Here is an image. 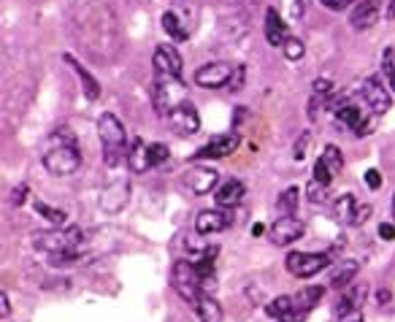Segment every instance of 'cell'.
<instances>
[{
    "instance_id": "6da1fadb",
    "label": "cell",
    "mask_w": 395,
    "mask_h": 322,
    "mask_svg": "<svg viewBox=\"0 0 395 322\" xmlns=\"http://www.w3.org/2000/svg\"><path fill=\"white\" fill-rule=\"evenodd\" d=\"M79 166H81V152L76 147L74 133L68 127H57L44 149V168L54 176H71L79 171Z\"/></svg>"
},
{
    "instance_id": "7a4b0ae2",
    "label": "cell",
    "mask_w": 395,
    "mask_h": 322,
    "mask_svg": "<svg viewBox=\"0 0 395 322\" xmlns=\"http://www.w3.org/2000/svg\"><path fill=\"white\" fill-rule=\"evenodd\" d=\"M98 136L100 144H103V157H106V166H120L124 157V141H127V133H124V124L114 117V114H100L98 120Z\"/></svg>"
},
{
    "instance_id": "3957f363",
    "label": "cell",
    "mask_w": 395,
    "mask_h": 322,
    "mask_svg": "<svg viewBox=\"0 0 395 322\" xmlns=\"http://www.w3.org/2000/svg\"><path fill=\"white\" fill-rule=\"evenodd\" d=\"M81 241V230L79 227H65V230H38L33 236V247L47 252V255H57V252H71L79 247Z\"/></svg>"
},
{
    "instance_id": "277c9868",
    "label": "cell",
    "mask_w": 395,
    "mask_h": 322,
    "mask_svg": "<svg viewBox=\"0 0 395 322\" xmlns=\"http://www.w3.org/2000/svg\"><path fill=\"white\" fill-rule=\"evenodd\" d=\"M171 284L173 290L179 293V298H184L187 303H193L195 306V300L200 298V276L195 271V263L193 260H176V266H173V273H171Z\"/></svg>"
},
{
    "instance_id": "5b68a950",
    "label": "cell",
    "mask_w": 395,
    "mask_h": 322,
    "mask_svg": "<svg viewBox=\"0 0 395 322\" xmlns=\"http://www.w3.org/2000/svg\"><path fill=\"white\" fill-rule=\"evenodd\" d=\"M187 100V92H184V84L176 79V76H163L157 74V81H154V106H157V114L166 117L171 108H176L179 103Z\"/></svg>"
},
{
    "instance_id": "8992f818",
    "label": "cell",
    "mask_w": 395,
    "mask_h": 322,
    "mask_svg": "<svg viewBox=\"0 0 395 322\" xmlns=\"http://www.w3.org/2000/svg\"><path fill=\"white\" fill-rule=\"evenodd\" d=\"M284 266L296 279H312L330 266V255H325V252H293V255H287Z\"/></svg>"
},
{
    "instance_id": "52a82bcc",
    "label": "cell",
    "mask_w": 395,
    "mask_h": 322,
    "mask_svg": "<svg viewBox=\"0 0 395 322\" xmlns=\"http://www.w3.org/2000/svg\"><path fill=\"white\" fill-rule=\"evenodd\" d=\"M166 122L171 124V130L179 133V136H193V133H198V127H200V117H198L195 106L190 100H184V103H179L176 108H171L166 114Z\"/></svg>"
},
{
    "instance_id": "ba28073f",
    "label": "cell",
    "mask_w": 395,
    "mask_h": 322,
    "mask_svg": "<svg viewBox=\"0 0 395 322\" xmlns=\"http://www.w3.org/2000/svg\"><path fill=\"white\" fill-rule=\"evenodd\" d=\"M360 92H363V100L369 103L371 111H373L376 117H382V114H387V111L393 108V98H390V92H387V87L382 84L379 76H369V79L360 84Z\"/></svg>"
},
{
    "instance_id": "9c48e42d",
    "label": "cell",
    "mask_w": 395,
    "mask_h": 322,
    "mask_svg": "<svg viewBox=\"0 0 395 322\" xmlns=\"http://www.w3.org/2000/svg\"><path fill=\"white\" fill-rule=\"evenodd\" d=\"M182 182H184V187H187L193 195H206V193H211V190L217 187L220 174H217L214 168H209V166H193V168L184 171Z\"/></svg>"
},
{
    "instance_id": "30bf717a",
    "label": "cell",
    "mask_w": 395,
    "mask_h": 322,
    "mask_svg": "<svg viewBox=\"0 0 395 322\" xmlns=\"http://www.w3.org/2000/svg\"><path fill=\"white\" fill-rule=\"evenodd\" d=\"M233 68L236 65H227V63H209L195 71V84L203 90H223L233 76Z\"/></svg>"
},
{
    "instance_id": "8fae6325",
    "label": "cell",
    "mask_w": 395,
    "mask_h": 322,
    "mask_svg": "<svg viewBox=\"0 0 395 322\" xmlns=\"http://www.w3.org/2000/svg\"><path fill=\"white\" fill-rule=\"evenodd\" d=\"M236 149H239V133H223V136H214L211 141H206L193 157L195 160H220V157L233 154Z\"/></svg>"
},
{
    "instance_id": "7c38bea8",
    "label": "cell",
    "mask_w": 395,
    "mask_h": 322,
    "mask_svg": "<svg viewBox=\"0 0 395 322\" xmlns=\"http://www.w3.org/2000/svg\"><path fill=\"white\" fill-rule=\"evenodd\" d=\"M333 111H336L339 122H344L349 130H355V136H369L371 130H373V120H366L363 111L355 103H349V100H341Z\"/></svg>"
},
{
    "instance_id": "4fadbf2b",
    "label": "cell",
    "mask_w": 395,
    "mask_h": 322,
    "mask_svg": "<svg viewBox=\"0 0 395 322\" xmlns=\"http://www.w3.org/2000/svg\"><path fill=\"white\" fill-rule=\"evenodd\" d=\"M303 230H306V225L298 217H279L271 225V241L276 247H290L298 239H303Z\"/></svg>"
},
{
    "instance_id": "5bb4252c",
    "label": "cell",
    "mask_w": 395,
    "mask_h": 322,
    "mask_svg": "<svg viewBox=\"0 0 395 322\" xmlns=\"http://www.w3.org/2000/svg\"><path fill=\"white\" fill-rule=\"evenodd\" d=\"M152 65H154V71L163 76H182V57H179V51L173 49L171 44H163V47H157L154 49V57H152Z\"/></svg>"
},
{
    "instance_id": "9a60e30c",
    "label": "cell",
    "mask_w": 395,
    "mask_h": 322,
    "mask_svg": "<svg viewBox=\"0 0 395 322\" xmlns=\"http://www.w3.org/2000/svg\"><path fill=\"white\" fill-rule=\"evenodd\" d=\"M379 17H382V3L379 0H363L355 11H352V17H349V22L355 30H369L379 22Z\"/></svg>"
},
{
    "instance_id": "2e32d148",
    "label": "cell",
    "mask_w": 395,
    "mask_h": 322,
    "mask_svg": "<svg viewBox=\"0 0 395 322\" xmlns=\"http://www.w3.org/2000/svg\"><path fill=\"white\" fill-rule=\"evenodd\" d=\"M127 193H130V187H127V182H111L103 193H100V206L108 211V214H117V211H122L124 203H127Z\"/></svg>"
},
{
    "instance_id": "e0dca14e",
    "label": "cell",
    "mask_w": 395,
    "mask_h": 322,
    "mask_svg": "<svg viewBox=\"0 0 395 322\" xmlns=\"http://www.w3.org/2000/svg\"><path fill=\"white\" fill-rule=\"evenodd\" d=\"M227 225H230V214H225V211H200L195 217V230L200 236L223 233Z\"/></svg>"
},
{
    "instance_id": "ac0fdd59",
    "label": "cell",
    "mask_w": 395,
    "mask_h": 322,
    "mask_svg": "<svg viewBox=\"0 0 395 322\" xmlns=\"http://www.w3.org/2000/svg\"><path fill=\"white\" fill-rule=\"evenodd\" d=\"M244 195H247V187H244L239 179H230V182H225V184L217 187L214 200H217V206H223V209H233V206L241 203Z\"/></svg>"
},
{
    "instance_id": "d6986e66",
    "label": "cell",
    "mask_w": 395,
    "mask_h": 322,
    "mask_svg": "<svg viewBox=\"0 0 395 322\" xmlns=\"http://www.w3.org/2000/svg\"><path fill=\"white\" fill-rule=\"evenodd\" d=\"M266 38L271 47H284L290 41V33H287V25L282 22L279 11L276 8H268L266 11Z\"/></svg>"
},
{
    "instance_id": "ffe728a7",
    "label": "cell",
    "mask_w": 395,
    "mask_h": 322,
    "mask_svg": "<svg viewBox=\"0 0 395 322\" xmlns=\"http://www.w3.org/2000/svg\"><path fill=\"white\" fill-rule=\"evenodd\" d=\"M127 166H130L133 174H147L149 168H154L152 166V154H149V144H144L141 138H136L130 152H127Z\"/></svg>"
},
{
    "instance_id": "44dd1931",
    "label": "cell",
    "mask_w": 395,
    "mask_h": 322,
    "mask_svg": "<svg viewBox=\"0 0 395 322\" xmlns=\"http://www.w3.org/2000/svg\"><path fill=\"white\" fill-rule=\"evenodd\" d=\"M195 314L200 317V322H223V306L214 300V296L200 293V298L195 300Z\"/></svg>"
},
{
    "instance_id": "7402d4cb",
    "label": "cell",
    "mask_w": 395,
    "mask_h": 322,
    "mask_svg": "<svg viewBox=\"0 0 395 322\" xmlns=\"http://www.w3.org/2000/svg\"><path fill=\"white\" fill-rule=\"evenodd\" d=\"M360 271V263L357 260H339V268L330 273V287L333 290H341L349 282H355V276Z\"/></svg>"
},
{
    "instance_id": "603a6c76",
    "label": "cell",
    "mask_w": 395,
    "mask_h": 322,
    "mask_svg": "<svg viewBox=\"0 0 395 322\" xmlns=\"http://www.w3.org/2000/svg\"><path fill=\"white\" fill-rule=\"evenodd\" d=\"M65 63H71L74 74L79 76V81H81V87H84V95H87L90 100H98V98H100V84H98V79L90 74V71H87L84 65H79L74 57H71V54L65 57Z\"/></svg>"
},
{
    "instance_id": "cb8c5ba5",
    "label": "cell",
    "mask_w": 395,
    "mask_h": 322,
    "mask_svg": "<svg viewBox=\"0 0 395 322\" xmlns=\"http://www.w3.org/2000/svg\"><path fill=\"white\" fill-rule=\"evenodd\" d=\"M322 287H306V290H300L296 298H293V312L300 314V317H306L314 306H317V300L322 298Z\"/></svg>"
},
{
    "instance_id": "d4e9b609",
    "label": "cell",
    "mask_w": 395,
    "mask_h": 322,
    "mask_svg": "<svg viewBox=\"0 0 395 322\" xmlns=\"http://www.w3.org/2000/svg\"><path fill=\"white\" fill-rule=\"evenodd\" d=\"M357 200H355V195L352 193H346V195H341V198L336 200V209H333V214H336V220L341 225H355L357 223Z\"/></svg>"
},
{
    "instance_id": "484cf974",
    "label": "cell",
    "mask_w": 395,
    "mask_h": 322,
    "mask_svg": "<svg viewBox=\"0 0 395 322\" xmlns=\"http://www.w3.org/2000/svg\"><path fill=\"white\" fill-rule=\"evenodd\" d=\"M366 293H369V287L366 284H357V287H352V290H346L341 300H339V314H346V312H357L360 306H363V300H366Z\"/></svg>"
},
{
    "instance_id": "4316f807",
    "label": "cell",
    "mask_w": 395,
    "mask_h": 322,
    "mask_svg": "<svg viewBox=\"0 0 395 322\" xmlns=\"http://www.w3.org/2000/svg\"><path fill=\"white\" fill-rule=\"evenodd\" d=\"M160 22H163V30H166V33L171 35L173 41H187V35H190V30H187V27L182 25V19L176 17V11H166Z\"/></svg>"
},
{
    "instance_id": "83f0119b",
    "label": "cell",
    "mask_w": 395,
    "mask_h": 322,
    "mask_svg": "<svg viewBox=\"0 0 395 322\" xmlns=\"http://www.w3.org/2000/svg\"><path fill=\"white\" fill-rule=\"evenodd\" d=\"M35 211L47 220V223H51L54 227H63L65 225V220H68V214L63 211V209H54V206H49V203H44V200H35Z\"/></svg>"
},
{
    "instance_id": "f1b7e54d",
    "label": "cell",
    "mask_w": 395,
    "mask_h": 322,
    "mask_svg": "<svg viewBox=\"0 0 395 322\" xmlns=\"http://www.w3.org/2000/svg\"><path fill=\"white\" fill-rule=\"evenodd\" d=\"M322 163L330 168V174L333 176H339L341 174V168H344V157H341V149L339 147H333V144H328L325 147V152H322V157H320Z\"/></svg>"
},
{
    "instance_id": "f546056e",
    "label": "cell",
    "mask_w": 395,
    "mask_h": 322,
    "mask_svg": "<svg viewBox=\"0 0 395 322\" xmlns=\"http://www.w3.org/2000/svg\"><path fill=\"white\" fill-rule=\"evenodd\" d=\"M298 187H287L282 195H279V200H276V209L284 214V217H293L296 214V209H298Z\"/></svg>"
},
{
    "instance_id": "4dcf8cb0",
    "label": "cell",
    "mask_w": 395,
    "mask_h": 322,
    "mask_svg": "<svg viewBox=\"0 0 395 322\" xmlns=\"http://www.w3.org/2000/svg\"><path fill=\"white\" fill-rule=\"evenodd\" d=\"M266 312H268V317H276V320H284L290 312H293V298L290 296H279L273 298L271 303L266 306Z\"/></svg>"
},
{
    "instance_id": "1f68e13d",
    "label": "cell",
    "mask_w": 395,
    "mask_h": 322,
    "mask_svg": "<svg viewBox=\"0 0 395 322\" xmlns=\"http://www.w3.org/2000/svg\"><path fill=\"white\" fill-rule=\"evenodd\" d=\"M306 195H309V200H312L314 206H322V203H328V198H330V190H328V184L312 179L309 187H306Z\"/></svg>"
},
{
    "instance_id": "d6a6232c",
    "label": "cell",
    "mask_w": 395,
    "mask_h": 322,
    "mask_svg": "<svg viewBox=\"0 0 395 322\" xmlns=\"http://www.w3.org/2000/svg\"><path fill=\"white\" fill-rule=\"evenodd\" d=\"M282 49H284V57H287V60H293V63H298V60L306 54V47H303V41H300V38H290Z\"/></svg>"
},
{
    "instance_id": "836d02e7",
    "label": "cell",
    "mask_w": 395,
    "mask_h": 322,
    "mask_svg": "<svg viewBox=\"0 0 395 322\" xmlns=\"http://www.w3.org/2000/svg\"><path fill=\"white\" fill-rule=\"evenodd\" d=\"M382 71H385L387 81H390V90L395 92V49L385 51V57H382Z\"/></svg>"
},
{
    "instance_id": "e575fe53",
    "label": "cell",
    "mask_w": 395,
    "mask_h": 322,
    "mask_svg": "<svg viewBox=\"0 0 395 322\" xmlns=\"http://www.w3.org/2000/svg\"><path fill=\"white\" fill-rule=\"evenodd\" d=\"M51 266H71V263H79V260H84L76 249H71V252H57V255H49Z\"/></svg>"
},
{
    "instance_id": "d590c367",
    "label": "cell",
    "mask_w": 395,
    "mask_h": 322,
    "mask_svg": "<svg viewBox=\"0 0 395 322\" xmlns=\"http://www.w3.org/2000/svg\"><path fill=\"white\" fill-rule=\"evenodd\" d=\"M244 79H247V68H244V65H236L230 81H227V90H230V92H239V90L244 87Z\"/></svg>"
},
{
    "instance_id": "8d00e7d4",
    "label": "cell",
    "mask_w": 395,
    "mask_h": 322,
    "mask_svg": "<svg viewBox=\"0 0 395 322\" xmlns=\"http://www.w3.org/2000/svg\"><path fill=\"white\" fill-rule=\"evenodd\" d=\"M149 154H152V166H160L163 160H168V147L166 144H149Z\"/></svg>"
},
{
    "instance_id": "74e56055",
    "label": "cell",
    "mask_w": 395,
    "mask_h": 322,
    "mask_svg": "<svg viewBox=\"0 0 395 322\" xmlns=\"http://www.w3.org/2000/svg\"><path fill=\"white\" fill-rule=\"evenodd\" d=\"M309 141H312V133H309V130H303V133H300V138L296 141V147H293V157H296V160H303Z\"/></svg>"
},
{
    "instance_id": "f35d334b",
    "label": "cell",
    "mask_w": 395,
    "mask_h": 322,
    "mask_svg": "<svg viewBox=\"0 0 395 322\" xmlns=\"http://www.w3.org/2000/svg\"><path fill=\"white\" fill-rule=\"evenodd\" d=\"M314 179H317V182H322V184H330V179H333L330 168H328L322 160H317V163H314Z\"/></svg>"
},
{
    "instance_id": "ab89813d",
    "label": "cell",
    "mask_w": 395,
    "mask_h": 322,
    "mask_svg": "<svg viewBox=\"0 0 395 322\" xmlns=\"http://www.w3.org/2000/svg\"><path fill=\"white\" fill-rule=\"evenodd\" d=\"M312 87H314V95H320V98H328V95L333 92V84H330L328 79H317Z\"/></svg>"
},
{
    "instance_id": "60d3db41",
    "label": "cell",
    "mask_w": 395,
    "mask_h": 322,
    "mask_svg": "<svg viewBox=\"0 0 395 322\" xmlns=\"http://www.w3.org/2000/svg\"><path fill=\"white\" fill-rule=\"evenodd\" d=\"M27 198V184H17L14 190H11V206H22Z\"/></svg>"
},
{
    "instance_id": "b9f144b4",
    "label": "cell",
    "mask_w": 395,
    "mask_h": 322,
    "mask_svg": "<svg viewBox=\"0 0 395 322\" xmlns=\"http://www.w3.org/2000/svg\"><path fill=\"white\" fill-rule=\"evenodd\" d=\"M366 184H369L371 190H379V187H382V174H379L376 168L366 171Z\"/></svg>"
},
{
    "instance_id": "7bdbcfd3",
    "label": "cell",
    "mask_w": 395,
    "mask_h": 322,
    "mask_svg": "<svg viewBox=\"0 0 395 322\" xmlns=\"http://www.w3.org/2000/svg\"><path fill=\"white\" fill-rule=\"evenodd\" d=\"M325 8H330V11H341V8H346L352 0H320Z\"/></svg>"
},
{
    "instance_id": "ee69618b",
    "label": "cell",
    "mask_w": 395,
    "mask_h": 322,
    "mask_svg": "<svg viewBox=\"0 0 395 322\" xmlns=\"http://www.w3.org/2000/svg\"><path fill=\"white\" fill-rule=\"evenodd\" d=\"M379 236H382L385 241H393V239H395V227L390 223H382V225H379Z\"/></svg>"
},
{
    "instance_id": "f6af8a7d",
    "label": "cell",
    "mask_w": 395,
    "mask_h": 322,
    "mask_svg": "<svg viewBox=\"0 0 395 322\" xmlns=\"http://www.w3.org/2000/svg\"><path fill=\"white\" fill-rule=\"evenodd\" d=\"M339 322H363V312H346V314H339Z\"/></svg>"
},
{
    "instance_id": "bcb514c9",
    "label": "cell",
    "mask_w": 395,
    "mask_h": 322,
    "mask_svg": "<svg viewBox=\"0 0 395 322\" xmlns=\"http://www.w3.org/2000/svg\"><path fill=\"white\" fill-rule=\"evenodd\" d=\"M369 214H371V206H360V209H357V223L355 225H363L369 220Z\"/></svg>"
},
{
    "instance_id": "7dc6e473",
    "label": "cell",
    "mask_w": 395,
    "mask_h": 322,
    "mask_svg": "<svg viewBox=\"0 0 395 322\" xmlns=\"http://www.w3.org/2000/svg\"><path fill=\"white\" fill-rule=\"evenodd\" d=\"M0 314H3V317H8V314H11V306H8V296H6V293L0 296Z\"/></svg>"
},
{
    "instance_id": "c3c4849f",
    "label": "cell",
    "mask_w": 395,
    "mask_h": 322,
    "mask_svg": "<svg viewBox=\"0 0 395 322\" xmlns=\"http://www.w3.org/2000/svg\"><path fill=\"white\" fill-rule=\"evenodd\" d=\"M290 11H293V17H300V14H303V0H293Z\"/></svg>"
},
{
    "instance_id": "681fc988",
    "label": "cell",
    "mask_w": 395,
    "mask_h": 322,
    "mask_svg": "<svg viewBox=\"0 0 395 322\" xmlns=\"http://www.w3.org/2000/svg\"><path fill=\"white\" fill-rule=\"evenodd\" d=\"M379 303H387V300H390V293H387V290H385V293H382V290H379Z\"/></svg>"
},
{
    "instance_id": "f907efd6",
    "label": "cell",
    "mask_w": 395,
    "mask_h": 322,
    "mask_svg": "<svg viewBox=\"0 0 395 322\" xmlns=\"http://www.w3.org/2000/svg\"><path fill=\"white\" fill-rule=\"evenodd\" d=\"M387 17H390V19H395V0H390V11H387Z\"/></svg>"
},
{
    "instance_id": "816d5d0a",
    "label": "cell",
    "mask_w": 395,
    "mask_h": 322,
    "mask_svg": "<svg viewBox=\"0 0 395 322\" xmlns=\"http://www.w3.org/2000/svg\"><path fill=\"white\" fill-rule=\"evenodd\" d=\"M393 214H395V195H393Z\"/></svg>"
}]
</instances>
